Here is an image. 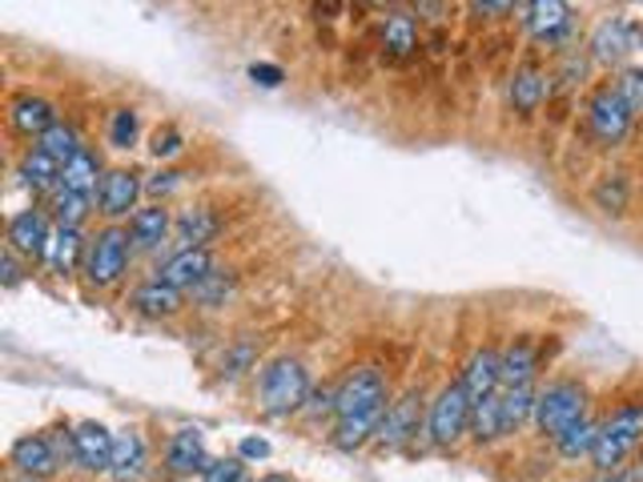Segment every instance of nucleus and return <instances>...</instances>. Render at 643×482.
Instances as JSON below:
<instances>
[{
  "label": "nucleus",
  "instance_id": "f257e3e1",
  "mask_svg": "<svg viewBox=\"0 0 643 482\" xmlns=\"http://www.w3.org/2000/svg\"><path fill=\"white\" fill-rule=\"evenodd\" d=\"M643 442V399L620 402V406L600 422V439L591 451V466L603 474H612L623 466V459Z\"/></svg>",
  "mask_w": 643,
  "mask_h": 482
},
{
  "label": "nucleus",
  "instance_id": "f03ea898",
  "mask_svg": "<svg viewBox=\"0 0 643 482\" xmlns=\"http://www.w3.org/2000/svg\"><path fill=\"white\" fill-rule=\"evenodd\" d=\"M310 399V370L298 358H274L262 370V410L270 419H290L307 410Z\"/></svg>",
  "mask_w": 643,
  "mask_h": 482
},
{
  "label": "nucleus",
  "instance_id": "7ed1b4c3",
  "mask_svg": "<svg viewBox=\"0 0 643 482\" xmlns=\"http://www.w3.org/2000/svg\"><path fill=\"white\" fill-rule=\"evenodd\" d=\"M587 414V386L583 382H571V378H560V382H547V386L535 394V426L539 434H563L571 422H580Z\"/></svg>",
  "mask_w": 643,
  "mask_h": 482
},
{
  "label": "nucleus",
  "instance_id": "20e7f679",
  "mask_svg": "<svg viewBox=\"0 0 643 482\" xmlns=\"http://www.w3.org/2000/svg\"><path fill=\"white\" fill-rule=\"evenodd\" d=\"M129 245H133L129 230L109 225V230L97 233V238L89 241V250H84V278H89V285L109 290V285L121 282V273H125L129 265Z\"/></svg>",
  "mask_w": 643,
  "mask_h": 482
},
{
  "label": "nucleus",
  "instance_id": "39448f33",
  "mask_svg": "<svg viewBox=\"0 0 643 482\" xmlns=\"http://www.w3.org/2000/svg\"><path fill=\"white\" fill-rule=\"evenodd\" d=\"M471 406L475 402H471L463 382L439 390V399L431 402V414H426V434L434 446H454L463 434H471Z\"/></svg>",
  "mask_w": 643,
  "mask_h": 482
},
{
  "label": "nucleus",
  "instance_id": "423d86ee",
  "mask_svg": "<svg viewBox=\"0 0 643 482\" xmlns=\"http://www.w3.org/2000/svg\"><path fill=\"white\" fill-rule=\"evenodd\" d=\"M391 399V386H386V374L374 366L350 370L342 382H338V402H334V419H354V414H370V410H386Z\"/></svg>",
  "mask_w": 643,
  "mask_h": 482
},
{
  "label": "nucleus",
  "instance_id": "0eeeda50",
  "mask_svg": "<svg viewBox=\"0 0 643 482\" xmlns=\"http://www.w3.org/2000/svg\"><path fill=\"white\" fill-rule=\"evenodd\" d=\"M632 109H627V101L620 97V89L615 84H600L595 93H591L587 101V133L600 141L603 149L620 145L623 137L632 133Z\"/></svg>",
  "mask_w": 643,
  "mask_h": 482
},
{
  "label": "nucleus",
  "instance_id": "6e6552de",
  "mask_svg": "<svg viewBox=\"0 0 643 482\" xmlns=\"http://www.w3.org/2000/svg\"><path fill=\"white\" fill-rule=\"evenodd\" d=\"M141 173L133 169H109L101 185H97V210L106 213L109 221L117 218H129V210H138V198H141Z\"/></svg>",
  "mask_w": 643,
  "mask_h": 482
},
{
  "label": "nucleus",
  "instance_id": "1a4fd4ad",
  "mask_svg": "<svg viewBox=\"0 0 643 482\" xmlns=\"http://www.w3.org/2000/svg\"><path fill=\"white\" fill-rule=\"evenodd\" d=\"M9 462L21 471V479H53L57 471H61V454H57V446L49 439H41V434H24V439L12 442L9 451Z\"/></svg>",
  "mask_w": 643,
  "mask_h": 482
},
{
  "label": "nucleus",
  "instance_id": "9d476101",
  "mask_svg": "<svg viewBox=\"0 0 643 482\" xmlns=\"http://www.w3.org/2000/svg\"><path fill=\"white\" fill-rule=\"evenodd\" d=\"M4 241H9L17 253H24V258H44V253H49V241H53V230H49V213H44V210L12 213L9 230H4Z\"/></svg>",
  "mask_w": 643,
  "mask_h": 482
},
{
  "label": "nucleus",
  "instance_id": "9b49d317",
  "mask_svg": "<svg viewBox=\"0 0 643 482\" xmlns=\"http://www.w3.org/2000/svg\"><path fill=\"white\" fill-rule=\"evenodd\" d=\"M523 24L535 41H560L571 29V4L567 0H528L523 4Z\"/></svg>",
  "mask_w": 643,
  "mask_h": 482
},
{
  "label": "nucleus",
  "instance_id": "f8f14e48",
  "mask_svg": "<svg viewBox=\"0 0 643 482\" xmlns=\"http://www.w3.org/2000/svg\"><path fill=\"white\" fill-rule=\"evenodd\" d=\"M587 49H591V61H595V64H620L623 57L635 49L632 24L623 21V17H607V21L595 24Z\"/></svg>",
  "mask_w": 643,
  "mask_h": 482
},
{
  "label": "nucleus",
  "instance_id": "ddd939ff",
  "mask_svg": "<svg viewBox=\"0 0 643 482\" xmlns=\"http://www.w3.org/2000/svg\"><path fill=\"white\" fill-rule=\"evenodd\" d=\"M466 386V394H471V402L486 399V394H495L499 386H503V354L491 347H479L475 354H471V362H466L463 378H459Z\"/></svg>",
  "mask_w": 643,
  "mask_h": 482
},
{
  "label": "nucleus",
  "instance_id": "4468645a",
  "mask_svg": "<svg viewBox=\"0 0 643 482\" xmlns=\"http://www.w3.org/2000/svg\"><path fill=\"white\" fill-rule=\"evenodd\" d=\"M73 442H77V462H81L84 471H109L113 466V442L117 434H109L101 422H81V426L73 430Z\"/></svg>",
  "mask_w": 643,
  "mask_h": 482
},
{
  "label": "nucleus",
  "instance_id": "2eb2a0df",
  "mask_svg": "<svg viewBox=\"0 0 643 482\" xmlns=\"http://www.w3.org/2000/svg\"><path fill=\"white\" fill-rule=\"evenodd\" d=\"M185 290H178V285L161 282V278H153V282H141L133 294H129V310L141 318H173L185 305Z\"/></svg>",
  "mask_w": 643,
  "mask_h": 482
},
{
  "label": "nucleus",
  "instance_id": "dca6fc26",
  "mask_svg": "<svg viewBox=\"0 0 643 482\" xmlns=\"http://www.w3.org/2000/svg\"><path fill=\"white\" fill-rule=\"evenodd\" d=\"M419 422H422V399L419 390H411L406 399L391 402V410H386V419L379 426V442L382 446H402V442H411L419 434Z\"/></svg>",
  "mask_w": 643,
  "mask_h": 482
},
{
  "label": "nucleus",
  "instance_id": "f3484780",
  "mask_svg": "<svg viewBox=\"0 0 643 482\" xmlns=\"http://www.w3.org/2000/svg\"><path fill=\"white\" fill-rule=\"evenodd\" d=\"M210 273H213L210 250H178L169 262H161L158 278L161 282H169V285H178V290H198Z\"/></svg>",
  "mask_w": 643,
  "mask_h": 482
},
{
  "label": "nucleus",
  "instance_id": "a211bd4d",
  "mask_svg": "<svg viewBox=\"0 0 643 482\" xmlns=\"http://www.w3.org/2000/svg\"><path fill=\"white\" fill-rule=\"evenodd\" d=\"M9 121H12V129H17V133L44 137L49 129L57 125V106H53V101H44V97L24 93V97H17V101L9 106Z\"/></svg>",
  "mask_w": 643,
  "mask_h": 482
},
{
  "label": "nucleus",
  "instance_id": "6ab92c4d",
  "mask_svg": "<svg viewBox=\"0 0 643 482\" xmlns=\"http://www.w3.org/2000/svg\"><path fill=\"white\" fill-rule=\"evenodd\" d=\"M165 462H169V471H173V474H205V466H210V454H205L201 430H193V426L178 430V434L169 439Z\"/></svg>",
  "mask_w": 643,
  "mask_h": 482
},
{
  "label": "nucleus",
  "instance_id": "aec40b11",
  "mask_svg": "<svg viewBox=\"0 0 643 482\" xmlns=\"http://www.w3.org/2000/svg\"><path fill=\"white\" fill-rule=\"evenodd\" d=\"M218 233H222V218H218L213 210H205V205L185 210L178 218V245L181 250H205Z\"/></svg>",
  "mask_w": 643,
  "mask_h": 482
},
{
  "label": "nucleus",
  "instance_id": "412c9836",
  "mask_svg": "<svg viewBox=\"0 0 643 482\" xmlns=\"http://www.w3.org/2000/svg\"><path fill=\"white\" fill-rule=\"evenodd\" d=\"M506 434V422H503V386L495 394H486L471 406V439L483 446V442H495Z\"/></svg>",
  "mask_w": 643,
  "mask_h": 482
},
{
  "label": "nucleus",
  "instance_id": "4be33fe9",
  "mask_svg": "<svg viewBox=\"0 0 643 482\" xmlns=\"http://www.w3.org/2000/svg\"><path fill=\"white\" fill-rule=\"evenodd\" d=\"M539 374V350L531 338H515L503 354V386H528Z\"/></svg>",
  "mask_w": 643,
  "mask_h": 482
},
{
  "label": "nucleus",
  "instance_id": "5701e85b",
  "mask_svg": "<svg viewBox=\"0 0 643 482\" xmlns=\"http://www.w3.org/2000/svg\"><path fill=\"white\" fill-rule=\"evenodd\" d=\"M543 97H547V77L539 73L535 64L515 69V77H511V106H515V113L531 117L539 106H543Z\"/></svg>",
  "mask_w": 643,
  "mask_h": 482
},
{
  "label": "nucleus",
  "instance_id": "b1692460",
  "mask_svg": "<svg viewBox=\"0 0 643 482\" xmlns=\"http://www.w3.org/2000/svg\"><path fill=\"white\" fill-rule=\"evenodd\" d=\"M386 410H370V414H354V419H338V426H334L338 451H359V446H366L370 439H379V426H382V419H386Z\"/></svg>",
  "mask_w": 643,
  "mask_h": 482
},
{
  "label": "nucleus",
  "instance_id": "393cba45",
  "mask_svg": "<svg viewBox=\"0 0 643 482\" xmlns=\"http://www.w3.org/2000/svg\"><path fill=\"white\" fill-rule=\"evenodd\" d=\"M169 233V210L165 205H145V210H133L129 218V238L138 250H158Z\"/></svg>",
  "mask_w": 643,
  "mask_h": 482
},
{
  "label": "nucleus",
  "instance_id": "a878e982",
  "mask_svg": "<svg viewBox=\"0 0 643 482\" xmlns=\"http://www.w3.org/2000/svg\"><path fill=\"white\" fill-rule=\"evenodd\" d=\"M595 439H600V422H591L587 414H583L580 422H571L563 434H555V451H560V459L567 462H580V459H591V451H595Z\"/></svg>",
  "mask_w": 643,
  "mask_h": 482
},
{
  "label": "nucleus",
  "instance_id": "bb28decb",
  "mask_svg": "<svg viewBox=\"0 0 643 482\" xmlns=\"http://www.w3.org/2000/svg\"><path fill=\"white\" fill-rule=\"evenodd\" d=\"M101 178H106V169H101V158H97L93 149H81V153H77L73 161H64L61 169V185L77 189V193H97Z\"/></svg>",
  "mask_w": 643,
  "mask_h": 482
},
{
  "label": "nucleus",
  "instance_id": "cd10ccee",
  "mask_svg": "<svg viewBox=\"0 0 643 482\" xmlns=\"http://www.w3.org/2000/svg\"><path fill=\"white\" fill-rule=\"evenodd\" d=\"M145 471V442H141L138 430H125V434H117L113 442V466H109V474H117L121 482L138 479V474Z\"/></svg>",
  "mask_w": 643,
  "mask_h": 482
},
{
  "label": "nucleus",
  "instance_id": "c85d7f7f",
  "mask_svg": "<svg viewBox=\"0 0 643 482\" xmlns=\"http://www.w3.org/2000/svg\"><path fill=\"white\" fill-rule=\"evenodd\" d=\"M591 201H595V210H603L607 218H623L627 205H632V185L623 173H603L591 189Z\"/></svg>",
  "mask_w": 643,
  "mask_h": 482
},
{
  "label": "nucleus",
  "instance_id": "c756f323",
  "mask_svg": "<svg viewBox=\"0 0 643 482\" xmlns=\"http://www.w3.org/2000/svg\"><path fill=\"white\" fill-rule=\"evenodd\" d=\"M84 238H81V230H69V225H57V233H53V241H49V262H53V270L57 273H73L77 265H81V258H84Z\"/></svg>",
  "mask_w": 643,
  "mask_h": 482
},
{
  "label": "nucleus",
  "instance_id": "7c9ffc66",
  "mask_svg": "<svg viewBox=\"0 0 643 482\" xmlns=\"http://www.w3.org/2000/svg\"><path fill=\"white\" fill-rule=\"evenodd\" d=\"M61 169H64L61 161L49 158L41 145H32L21 161V178H24V185H32V189H57L61 185Z\"/></svg>",
  "mask_w": 643,
  "mask_h": 482
},
{
  "label": "nucleus",
  "instance_id": "2f4dec72",
  "mask_svg": "<svg viewBox=\"0 0 643 482\" xmlns=\"http://www.w3.org/2000/svg\"><path fill=\"white\" fill-rule=\"evenodd\" d=\"M382 44L391 49V57H411L419 49V29L406 12H391L386 24H382Z\"/></svg>",
  "mask_w": 643,
  "mask_h": 482
},
{
  "label": "nucleus",
  "instance_id": "473e14b6",
  "mask_svg": "<svg viewBox=\"0 0 643 482\" xmlns=\"http://www.w3.org/2000/svg\"><path fill=\"white\" fill-rule=\"evenodd\" d=\"M57 225H69V230H81V221L89 218V193H77V189H53V201H49Z\"/></svg>",
  "mask_w": 643,
  "mask_h": 482
},
{
  "label": "nucleus",
  "instance_id": "72a5a7b5",
  "mask_svg": "<svg viewBox=\"0 0 643 482\" xmlns=\"http://www.w3.org/2000/svg\"><path fill=\"white\" fill-rule=\"evenodd\" d=\"M535 394L539 390L531 386H503V422H506V434H515L523 422L535 414Z\"/></svg>",
  "mask_w": 643,
  "mask_h": 482
},
{
  "label": "nucleus",
  "instance_id": "f704fd0d",
  "mask_svg": "<svg viewBox=\"0 0 643 482\" xmlns=\"http://www.w3.org/2000/svg\"><path fill=\"white\" fill-rule=\"evenodd\" d=\"M37 145L44 149V153H49V158H57L64 165V161H73L77 153H81V137H77V129L73 125H64V121H57L53 129H49V133L44 137H37Z\"/></svg>",
  "mask_w": 643,
  "mask_h": 482
},
{
  "label": "nucleus",
  "instance_id": "c9c22d12",
  "mask_svg": "<svg viewBox=\"0 0 643 482\" xmlns=\"http://www.w3.org/2000/svg\"><path fill=\"white\" fill-rule=\"evenodd\" d=\"M133 141H138V113L133 109H117L113 121H109V145L129 149Z\"/></svg>",
  "mask_w": 643,
  "mask_h": 482
},
{
  "label": "nucleus",
  "instance_id": "e433bc0d",
  "mask_svg": "<svg viewBox=\"0 0 643 482\" xmlns=\"http://www.w3.org/2000/svg\"><path fill=\"white\" fill-rule=\"evenodd\" d=\"M233 278H225V273H210V278H205V282L198 285V290H190L193 298H198L201 305H222L225 298L233 294Z\"/></svg>",
  "mask_w": 643,
  "mask_h": 482
},
{
  "label": "nucleus",
  "instance_id": "4c0bfd02",
  "mask_svg": "<svg viewBox=\"0 0 643 482\" xmlns=\"http://www.w3.org/2000/svg\"><path fill=\"white\" fill-rule=\"evenodd\" d=\"M201 482H245V459L242 454H233V459H218L205 466Z\"/></svg>",
  "mask_w": 643,
  "mask_h": 482
},
{
  "label": "nucleus",
  "instance_id": "58836bf2",
  "mask_svg": "<svg viewBox=\"0 0 643 482\" xmlns=\"http://www.w3.org/2000/svg\"><path fill=\"white\" fill-rule=\"evenodd\" d=\"M615 89H620V97L627 101L632 113H643V69H623Z\"/></svg>",
  "mask_w": 643,
  "mask_h": 482
},
{
  "label": "nucleus",
  "instance_id": "ea45409f",
  "mask_svg": "<svg viewBox=\"0 0 643 482\" xmlns=\"http://www.w3.org/2000/svg\"><path fill=\"white\" fill-rule=\"evenodd\" d=\"M181 145H185V137H181L178 125H161L158 133H153V141H149V153L153 158H173V153H181Z\"/></svg>",
  "mask_w": 643,
  "mask_h": 482
},
{
  "label": "nucleus",
  "instance_id": "a19ab883",
  "mask_svg": "<svg viewBox=\"0 0 643 482\" xmlns=\"http://www.w3.org/2000/svg\"><path fill=\"white\" fill-rule=\"evenodd\" d=\"M258 362V350H253V342H238V347L230 350V354L222 358V378H238L245 374V370Z\"/></svg>",
  "mask_w": 643,
  "mask_h": 482
},
{
  "label": "nucleus",
  "instance_id": "79ce46f5",
  "mask_svg": "<svg viewBox=\"0 0 643 482\" xmlns=\"http://www.w3.org/2000/svg\"><path fill=\"white\" fill-rule=\"evenodd\" d=\"M250 81H253V84H262V89H278V84L285 81V73H282V69H278V64L258 61V64H250Z\"/></svg>",
  "mask_w": 643,
  "mask_h": 482
},
{
  "label": "nucleus",
  "instance_id": "37998d69",
  "mask_svg": "<svg viewBox=\"0 0 643 482\" xmlns=\"http://www.w3.org/2000/svg\"><path fill=\"white\" fill-rule=\"evenodd\" d=\"M181 185V173L178 169H161V173H153V178L145 181V189L153 193V198H169L173 189Z\"/></svg>",
  "mask_w": 643,
  "mask_h": 482
},
{
  "label": "nucleus",
  "instance_id": "c03bdc74",
  "mask_svg": "<svg viewBox=\"0 0 643 482\" xmlns=\"http://www.w3.org/2000/svg\"><path fill=\"white\" fill-rule=\"evenodd\" d=\"M0 278H4V285L21 282V262H17V250H12V245H4V253H0Z\"/></svg>",
  "mask_w": 643,
  "mask_h": 482
},
{
  "label": "nucleus",
  "instance_id": "a18cd8bd",
  "mask_svg": "<svg viewBox=\"0 0 643 482\" xmlns=\"http://www.w3.org/2000/svg\"><path fill=\"white\" fill-rule=\"evenodd\" d=\"M238 454H242V459H270V442L265 439H242Z\"/></svg>",
  "mask_w": 643,
  "mask_h": 482
},
{
  "label": "nucleus",
  "instance_id": "49530a36",
  "mask_svg": "<svg viewBox=\"0 0 643 482\" xmlns=\"http://www.w3.org/2000/svg\"><path fill=\"white\" fill-rule=\"evenodd\" d=\"M519 0H475V9L486 12V17H506V12L515 9Z\"/></svg>",
  "mask_w": 643,
  "mask_h": 482
},
{
  "label": "nucleus",
  "instance_id": "de8ad7c7",
  "mask_svg": "<svg viewBox=\"0 0 643 482\" xmlns=\"http://www.w3.org/2000/svg\"><path fill=\"white\" fill-rule=\"evenodd\" d=\"M603 482H640L635 474H623V471H612V474H603Z\"/></svg>",
  "mask_w": 643,
  "mask_h": 482
},
{
  "label": "nucleus",
  "instance_id": "09e8293b",
  "mask_svg": "<svg viewBox=\"0 0 643 482\" xmlns=\"http://www.w3.org/2000/svg\"><path fill=\"white\" fill-rule=\"evenodd\" d=\"M258 482H290V474H265V479H258Z\"/></svg>",
  "mask_w": 643,
  "mask_h": 482
},
{
  "label": "nucleus",
  "instance_id": "8fccbe9b",
  "mask_svg": "<svg viewBox=\"0 0 643 482\" xmlns=\"http://www.w3.org/2000/svg\"><path fill=\"white\" fill-rule=\"evenodd\" d=\"M370 4H394V0H370Z\"/></svg>",
  "mask_w": 643,
  "mask_h": 482
},
{
  "label": "nucleus",
  "instance_id": "3c124183",
  "mask_svg": "<svg viewBox=\"0 0 643 482\" xmlns=\"http://www.w3.org/2000/svg\"><path fill=\"white\" fill-rule=\"evenodd\" d=\"M24 482H37V479H24Z\"/></svg>",
  "mask_w": 643,
  "mask_h": 482
}]
</instances>
